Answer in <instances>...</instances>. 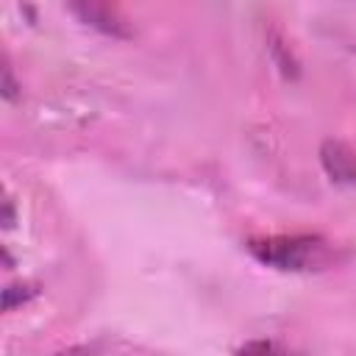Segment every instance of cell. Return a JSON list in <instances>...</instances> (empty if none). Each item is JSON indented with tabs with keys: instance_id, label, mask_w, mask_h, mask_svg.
Masks as SVG:
<instances>
[{
	"instance_id": "obj_5",
	"label": "cell",
	"mask_w": 356,
	"mask_h": 356,
	"mask_svg": "<svg viewBox=\"0 0 356 356\" xmlns=\"http://www.w3.org/2000/svg\"><path fill=\"white\" fill-rule=\"evenodd\" d=\"M19 89H22V86H19L17 81H14V72H11V64L6 61V64H3V97H6L8 103H14V100L19 97Z\"/></svg>"
},
{
	"instance_id": "obj_7",
	"label": "cell",
	"mask_w": 356,
	"mask_h": 356,
	"mask_svg": "<svg viewBox=\"0 0 356 356\" xmlns=\"http://www.w3.org/2000/svg\"><path fill=\"white\" fill-rule=\"evenodd\" d=\"M242 350H278V345H273V342H248V345H242Z\"/></svg>"
},
{
	"instance_id": "obj_2",
	"label": "cell",
	"mask_w": 356,
	"mask_h": 356,
	"mask_svg": "<svg viewBox=\"0 0 356 356\" xmlns=\"http://www.w3.org/2000/svg\"><path fill=\"white\" fill-rule=\"evenodd\" d=\"M70 11L89 28L111 39H128L131 28L117 0H67Z\"/></svg>"
},
{
	"instance_id": "obj_4",
	"label": "cell",
	"mask_w": 356,
	"mask_h": 356,
	"mask_svg": "<svg viewBox=\"0 0 356 356\" xmlns=\"http://www.w3.org/2000/svg\"><path fill=\"white\" fill-rule=\"evenodd\" d=\"M33 295H36V286H33V284H28V281L8 284V286L3 289V309H6V312H11V309H17L19 303H28Z\"/></svg>"
},
{
	"instance_id": "obj_3",
	"label": "cell",
	"mask_w": 356,
	"mask_h": 356,
	"mask_svg": "<svg viewBox=\"0 0 356 356\" xmlns=\"http://www.w3.org/2000/svg\"><path fill=\"white\" fill-rule=\"evenodd\" d=\"M320 161H323V170L328 172L331 181L348 184V186L356 184V153L345 142L325 139L320 147Z\"/></svg>"
},
{
	"instance_id": "obj_6",
	"label": "cell",
	"mask_w": 356,
	"mask_h": 356,
	"mask_svg": "<svg viewBox=\"0 0 356 356\" xmlns=\"http://www.w3.org/2000/svg\"><path fill=\"white\" fill-rule=\"evenodd\" d=\"M3 225H6V228L14 225V206H11V197L3 200Z\"/></svg>"
},
{
	"instance_id": "obj_1",
	"label": "cell",
	"mask_w": 356,
	"mask_h": 356,
	"mask_svg": "<svg viewBox=\"0 0 356 356\" xmlns=\"http://www.w3.org/2000/svg\"><path fill=\"white\" fill-rule=\"evenodd\" d=\"M248 253L278 273H323L342 261L339 245L320 234H270L250 236L245 242Z\"/></svg>"
}]
</instances>
